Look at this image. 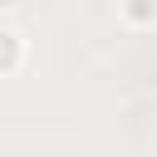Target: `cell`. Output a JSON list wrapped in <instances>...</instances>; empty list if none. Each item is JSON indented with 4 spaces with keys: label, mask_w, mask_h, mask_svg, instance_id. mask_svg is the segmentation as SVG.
<instances>
[{
    "label": "cell",
    "mask_w": 157,
    "mask_h": 157,
    "mask_svg": "<svg viewBox=\"0 0 157 157\" xmlns=\"http://www.w3.org/2000/svg\"><path fill=\"white\" fill-rule=\"evenodd\" d=\"M20 64V34L15 29H0V74Z\"/></svg>",
    "instance_id": "1"
}]
</instances>
